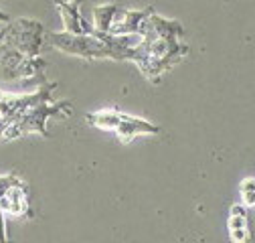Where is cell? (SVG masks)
I'll use <instances>...</instances> for the list:
<instances>
[{"mask_svg": "<svg viewBox=\"0 0 255 243\" xmlns=\"http://www.w3.org/2000/svg\"><path fill=\"white\" fill-rule=\"evenodd\" d=\"M0 211L8 213V215H16V217H33V209L28 203V189L26 185L12 187L2 199H0Z\"/></svg>", "mask_w": 255, "mask_h": 243, "instance_id": "8", "label": "cell"}, {"mask_svg": "<svg viewBox=\"0 0 255 243\" xmlns=\"http://www.w3.org/2000/svg\"><path fill=\"white\" fill-rule=\"evenodd\" d=\"M152 8L146 10H128V8H118L110 35H140V28L144 24V20L152 14Z\"/></svg>", "mask_w": 255, "mask_h": 243, "instance_id": "6", "label": "cell"}, {"mask_svg": "<svg viewBox=\"0 0 255 243\" xmlns=\"http://www.w3.org/2000/svg\"><path fill=\"white\" fill-rule=\"evenodd\" d=\"M69 116L71 114V104L69 102H43L37 104L30 110H26L20 118L10 122V126L4 132V140H16L24 134H41L43 138H49L47 132V120L51 116Z\"/></svg>", "mask_w": 255, "mask_h": 243, "instance_id": "3", "label": "cell"}, {"mask_svg": "<svg viewBox=\"0 0 255 243\" xmlns=\"http://www.w3.org/2000/svg\"><path fill=\"white\" fill-rule=\"evenodd\" d=\"M4 41L18 53L26 57H39V51L43 47V24L33 18H18L12 24L4 28Z\"/></svg>", "mask_w": 255, "mask_h": 243, "instance_id": "4", "label": "cell"}, {"mask_svg": "<svg viewBox=\"0 0 255 243\" xmlns=\"http://www.w3.org/2000/svg\"><path fill=\"white\" fill-rule=\"evenodd\" d=\"M18 185H22V180L16 174H4V176H0V199H2L12 187H18Z\"/></svg>", "mask_w": 255, "mask_h": 243, "instance_id": "11", "label": "cell"}, {"mask_svg": "<svg viewBox=\"0 0 255 243\" xmlns=\"http://www.w3.org/2000/svg\"><path fill=\"white\" fill-rule=\"evenodd\" d=\"M81 2L83 0H55V4L61 12L63 24H65V33L69 35H91L93 26L85 22L81 14Z\"/></svg>", "mask_w": 255, "mask_h": 243, "instance_id": "5", "label": "cell"}, {"mask_svg": "<svg viewBox=\"0 0 255 243\" xmlns=\"http://www.w3.org/2000/svg\"><path fill=\"white\" fill-rule=\"evenodd\" d=\"M4 35H6V33H4V30H0V43H2V41H4Z\"/></svg>", "mask_w": 255, "mask_h": 243, "instance_id": "19", "label": "cell"}, {"mask_svg": "<svg viewBox=\"0 0 255 243\" xmlns=\"http://www.w3.org/2000/svg\"><path fill=\"white\" fill-rule=\"evenodd\" d=\"M231 239H233L235 243H247L251 237H249L247 227H243V229H231Z\"/></svg>", "mask_w": 255, "mask_h": 243, "instance_id": "12", "label": "cell"}, {"mask_svg": "<svg viewBox=\"0 0 255 243\" xmlns=\"http://www.w3.org/2000/svg\"><path fill=\"white\" fill-rule=\"evenodd\" d=\"M118 4H104V6H95L93 8V30L95 33H110Z\"/></svg>", "mask_w": 255, "mask_h": 243, "instance_id": "10", "label": "cell"}, {"mask_svg": "<svg viewBox=\"0 0 255 243\" xmlns=\"http://www.w3.org/2000/svg\"><path fill=\"white\" fill-rule=\"evenodd\" d=\"M140 37L142 41L134 49V61L146 79L154 83L160 81V77L172 69L188 51V47L176 35H162L150 28H142Z\"/></svg>", "mask_w": 255, "mask_h": 243, "instance_id": "1", "label": "cell"}, {"mask_svg": "<svg viewBox=\"0 0 255 243\" xmlns=\"http://www.w3.org/2000/svg\"><path fill=\"white\" fill-rule=\"evenodd\" d=\"M87 124L93 128H100V130H110L116 132L118 124H120V112L116 110H102V112H91L85 116Z\"/></svg>", "mask_w": 255, "mask_h": 243, "instance_id": "9", "label": "cell"}, {"mask_svg": "<svg viewBox=\"0 0 255 243\" xmlns=\"http://www.w3.org/2000/svg\"><path fill=\"white\" fill-rule=\"evenodd\" d=\"M10 126V122L6 120V118H2L0 116V138H4V132H6V128Z\"/></svg>", "mask_w": 255, "mask_h": 243, "instance_id": "17", "label": "cell"}, {"mask_svg": "<svg viewBox=\"0 0 255 243\" xmlns=\"http://www.w3.org/2000/svg\"><path fill=\"white\" fill-rule=\"evenodd\" d=\"M160 128L152 122L144 120V118H136L130 114H122L120 112V124L116 128L118 138L122 140V144H130L136 136H144V134H158Z\"/></svg>", "mask_w": 255, "mask_h": 243, "instance_id": "7", "label": "cell"}, {"mask_svg": "<svg viewBox=\"0 0 255 243\" xmlns=\"http://www.w3.org/2000/svg\"><path fill=\"white\" fill-rule=\"evenodd\" d=\"M0 243H12L6 235V219H4V213L0 211Z\"/></svg>", "mask_w": 255, "mask_h": 243, "instance_id": "14", "label": "cell"}, {"mask_svg": "<svg viewBox=\"0 0 255 243\" xmlns=\"http://www.w3.org/2000/svg\"><path fill=\"white\" fill-rule=\"evenodd\" d=\"M47 61L41 57H26L6 43H0V81H20L22 85H37L43 79Z\"/></svg>", "mask_w": 255, "mask_h": 243, "instance_id": "2", "label": "cell"}, {"mask_svg": "<svg viewBox=\"0 0 255 243\" xmlns=\"http://www.w3.org/2000/svg\"><path fill=\"white\" fill-rule=\"evenodd\" d=\"M0 22H10V16L6 12H2V10H0Z\"/></svg>", "mask_w": 255, "mask_h": 243, "instance_id": "18", "label": "cell"}, {"mask_svg": "<svg viewBox=\"0 0 255 243\" xmlns=\"http://www.w3.org/2000/svg\"><path fill=\"white\" fill-rule=\"evenodd\" d=\"M243 227H247V217H239V215L229 217V229H243Z\"/></svg>", "mask_w": 255, "mask_h": 243, "instance_id": "13", "label": "cell"}, {"mask_svg": "<svg viewBox=\"0 0 255 243\" xmlns=\"http://www.w3.org/2000/svg\"><path fill=\"white\" fill-rule=\"evenodd\" d=\"M239 191H241V195H245V193H255V178H245L241 185H239Z\"/></svg>", "mask_w": 255, "mask_h": 243, "instance_id": "15", "label": "cell"}, {"mask_svg": "<svg viewBox=\"0 0 255 243\" xmlns=\"http://www.w3.org/2000/svg\"><path fill=\"white\" fill-rule=\"evenodd\" d=\"M231 215L247 217V207H245V205H233V207H231Z\"/></svg>", "mask_w": 255, "mask_h": 243, "instance_id": "16", "label": "cell"}]
</instances>
